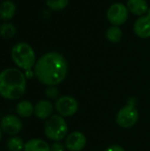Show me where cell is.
Wrapping results in <instances>:
<instances>
[{
  "instance_id": "obj_1",
  "label": "cell",
  "mask_w": 150,
  "mask_h": 151,
  "mask_svg": "<svg viewBox=\"0 0 150 151\" xmlns=\"http://www.w3.org/2000/svg\"><path fill=\"white\" fill-rule=\"evenodd\" d=\"M36 79L45 86H57L68 73V63L65 58L55 51L43 54L36 60L34 67Z\"/></svg>"
},
{
  "instance_id": "obj_2",
  "label": "cell",
  "mask_w": 150,
  "mask_h": 151,
  "mask_svg": "<svg viewBox=\"0 0 150 151\" xmlns=\"http://www.w3.org/2000/svg\"><path fill=\"white\" fill-rule=\"evenodd\" d=\"M27 88V78L19 68H6L0 73V96L6 100H19Z\"/></svg>"
},
{
  "instance_id": "obj_3",
  "label": "cell",
  "mask_w": 150,
  "mask_h": 151,
  "mask_svg": "<svg viewBox=\"0 0 150 151\" xmlns=\"http://www.w3.org/2000/svg\"><path fill=\"white\" fill-rule=\"evenodd\" d=\"M13 63L19 69L28 71L34 67L36 57L33 48L27 42H19L15 44L11 51Z\"/></svg>"
},
{
  "instance_id": "obj_4",
  "label": "cell",
  "mask_w": 150,
  "mask_h": 151,
  "mask_svg": "<svg viewBox=\"0 0 150 151\" xmlns=\"http://www.w3.org/2000/svg\"><path fill=\"white\" fill-rule=\"evenodd\" d=\"M45 136L52 142H61L67 136L68 126L62 116L57 114L46 119L43 127Z\"/></svg>"
},
{
  "instance_id": "obj_5",
  "label": "cell",
  "mask_w": 150,
  "mask_h": 151,
  "mask_svg": "<svg viewBox=\"0 0 150 151\" xmlns=\"http://www.w3.org/2000/svg\"><path fill=\"white\" fill-rule=\"evenodd\" d=\"M139 119V111L135 104L127 103L117 113L116 122L118 127L127 129L136 125Z\"/></svg>"
},
{
  "instance_id": "obj_6",
  "label": "cell",
  "mask_w": 150,
  "mask_h": 151,
  "mask_svg": "<svg viewBox=\"0 0 150 151\" xmlns=\"http://www.w3.org/2000/svg\"><path fill=\"white\" fill-rule=\"evenodd\" d=\"M55 110L63 118H69L76 114L79 110V103L71 96H60L55 102Z\"/></svg>"
},
{
  "instance_id": "obj_7",
  "label": "cell",
  "mask_w": 150,
  "mask_h": 151,
  "mask_svg": "<svg viewBox=\"0 0 150 151\" xmlns=\"http://www.w3.org/2000/svg\"><path fill=\"white\" fill-rule=\"evenodd\" d=\"M107 19L113 26H121L128 19L129 11L126 5L121 3L112 4L107 11Z\"/></svg>"
},
{
  "instance_id": "obj_8",
  "label": "cell",
  "mask_w": 150,
  "mask_h": 151,
  "mask_svg": "<svg viewBox=\"0 0 150 151\" xmlns=\"http://www.w3.org/2000/svg\"><path fill=\"white\" fill-rule=\"evenodd\" d=\"M0 127L4 134L10 136L17 135L23 128L22 122L18 115L7 114L4 116L0 122Z\"/></svg>"
},
{
  "instance_id": "obj_9",
  "label": "cell",
  "mask_w": 150,
  "mask_h": 151,
  "mask_svg": "<svg viewBox=\"0 0 150 151\" xmlns=\"http://www.w3.org/2000/svg\"><path fill=\"white\" fill-rule=\"evenodd\" d=\"M65 145L68 151L83 150L87 145L86 135L80 131H73L66 136Z\"/></svg>"
},
{
  "instance_id": "obj_10",
  "label": "cell",
  "mask_w": 150,
  "mask_h": 151,
  "mask_svg": "<svg viewBox=\"0 0 150 151\" xmlns=\"http://www.w3.org/2000/svg\"><path fill=\"white\" fill-rule=\"evenodd\" d=\"M134 34L142 39L150 37V8L147 14L137 19L133 25Z\"/></svg>"
},
{
  "instance_id": "obj_11",
  "label": "cell",
  "mask_w": 150,
  "mask_h": 151,
  "mask_svg": "<svg viewBox=\"0 0 150 151\" xmlns=\"http://www.w3.org/2000/svg\"><path fill=\"white\" fill-rule=\"evenodd\" d=\"M55 106L50 100L42 99L36 103L34 105V115L39 119H48L52 116Z\"/></svg>"
},
{
  "instance_id": "obj_12",
  "label": "cell",
  "mask_w": 150,
  "mask_h": 151,
  "mask_svg": "<svg viewBox=\"0 0 150 151\" xmlns=\"http://www.w3.org/2000/svg\"><path fill=\"white\" fill-rule=\"evenodd\" d=\"M128 11L136 16H143L149 10V4L146 0H128L126 3Z\"/></svg>"
},
{
  "instance_id": "obj_13",
  "label": "cell",
  "mask_w": 150,
  "mask_h": 151,
  "mask_svg": "<svg viewBox=\"0 0 150 151\" xmlns=\"http://www.w3.org/2000/svg\"><path fill=\"white\" fill-rule=\"evenodd\" d=\"M23 151H50V145L42 139H31L25 143Z\"/></svg>"
},
{
  "instance_id": "obj_14",
  "label": "cell",
  "mask_w": 150,
  "mask_h": 151,
  "mask_svg": "<svg viewBox=\"0 0 150 151\" xmlns=\"http://www.w3.org/2000/svg\"><path fill=\"white\" fill-rule=\"evenodd\" d=\"M16 113L19 118H29L34 114V105L27 100L20 101L16 105Z\"/></svg>"
},
{
  "instance_id": "obj_15",
  "label": "cell",
  "mask_w": 150,
  "mask_h": 151,
  "mask_svg": "<svg viewBox=\"0 0 150 151\" xmlns=\"http://www.w3.org/2000/svg\"><path fill=\"white\" fill-rule=\"evenodd\" d=\"M16 12V5L10 0H5L0 4V19L3 20H10Z\"/></svg>"
},
{
  "instance_id": "obj_16",
  "label": "cell",
  "mask_w": 150,
  "mask_h": 151,
  "mask_svg": "<svg viewBox=\"0 0 150 151\" xmlns=\"http://www.w3.org/2000/svg\"><path fill=\"white\" fill-rule=\"evenodd\" d=\"M123 36L122 29L118 26H111L106 31V38L112 43H118Z\"/></svg>"
},
{
  "instance_id": "obj_17",
  "label": "cell",
  "mask_w": 150,
  "mask_h": 151,
  "mask_svg": "<svg viewBox=\"0 0 150 151\" xmlns=\"http://www.w3.org/2000/svg\"><path fill=\"white\" fill-rule=\"evenodd\" d=\"M25 143L26 142H24V141L20 137L13 135L7 140L6 147L9 151H23Z\"/></svg>"
},
{
  "instance_id": "obj_18",
  "label": "cell",
  "mask_w": 150,
  "mask_h": 151,
  "mask_svg": "<svg viewBox=\"0 0 150 151\" xmlns=\"http://www.w3.org/2000/svg\"><path fill=\"white\" fill-rule=\"evenodd\" d=\"M17 29L15 26L10 22H4L0 26V35L4 38H11L15 36Z\"/></svg>"
},
{
  "instance_id": "obj_19",
  "label": "cell",
  "mask_w": 150,
  "mask_h": 151,
  "mask_svg": "<svg viewBox=\"0 0 150 151\" xmlns=\"http://www.w3.org/2000/svg\"><path fill=\"white\" fill-rule=\"evenodd\" d=\"M47 6L52 11H61L69 4V0H47Z\"/></svg>"
},
{
  "instance_id": "obj_20",
  "label": "cell",
  "mask_w": 150,
  "mask_h": 151,
  "mask_svg": "<svg viewBox=\"0 0 150 151\" xmlns=\"http://www.w3.org/2000/svg\"><path fill=\"white\" fill-rule=\"evenodd\" d=\"M45 96L48 100H55L57 101L59 96V90L57 86H48L45 89Z\"/></svg>"
},
{
  "instance_id": "obj_21",
  "label": "cell",
  "mask_w": 150,
  "mask_h": 151,
  "mask_svg": "<svg viewBox=\"0 0 150 151\" xmlns=\"http://www.w3.org/2000/svg\"><path fill=\"white\" fill-rule=\"evenodd\" d=\"M66 148L64 143L61 142H53L50 145V151H65Z\"/></svg>"
},
{
  "instance_id": "obj_22",
  "label": "cell",
  "mask_w": 150,
  "mask_h": 151,
  "mask_svg": "<svg viewBox=\"0 0 150 151\" xmlns=\"http://www.w3.org/2000/svg\"><path fill=\"white\" fill-rule=\"evenodd\" d=\"M104 151H126L125 149L119 145H111L109 148H107Z\"/></svg>"
},
{
  "instance_id": "obj_23",
  "label": "cell",
  "mask_w": 150,
  "mask_h": 151,
  "mask_svg": "<svg viewBox=\"0 0 150 151\" xmlns=\"http://www.w3.org/2000/svg\"><path fill=\"white\" fill-rule=\"evenodd\" d=\"M24 74H25V77L27 79H31L34 75V73L33 70H28V71H25Z\"/></svg>"
},
{
  "instance_id": "obj_24",
  "label": "cell",
  "mask_w": 150,
  "mask_h": 151,
  "mask_svg": "<svg viewBox=\"0 0 150 151\" xmlns=\"http://www.w3.org/2000/svg\"><path fill=\"white\" fill-rule=\"evenodd\" d=\"M2 136H3V131H2V129H1V127H0V142H1V140H2Z\"/></svg>"
}]
</instances>
